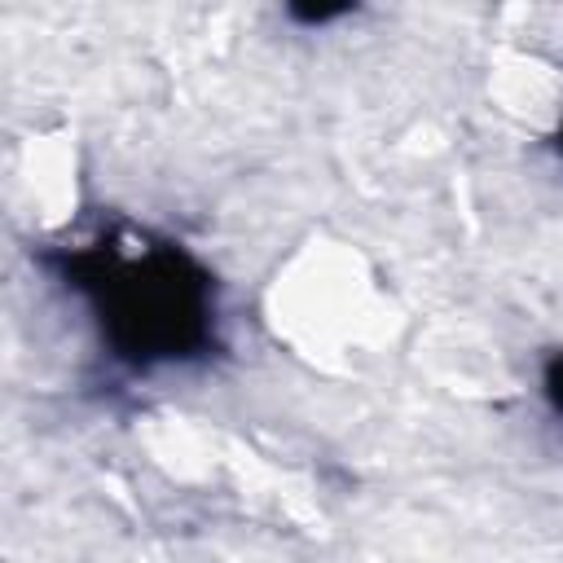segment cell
Returning <instances> with one entry per match:
<instances>
[{"label":"cell","instance_id":"cell-1","mask_svg":"<svg viewBox=\"0 0 563 563\" xmlns=\"http://www.w3.org/2000/svg\"><path fill=\"white\" fill-rule=\"evenodd\" d=\"M31 264L84 321L92 356L114 383L194 374L229 352L224 282L167 229L106 216L40 242Z\"/></svg>","mask_w":563,"mask_h":563},{"label":"cell","instance_id":"cell-2","mask_svg":"<svg viewBox=\"0 0 563 563\" xmlns=\"http://www.w3.org/2000/svg\"><path fill=\"white\" fill-rule=\"evenodd\" d=\"M277 4H282V22L303 35L339 31L365 13V0H277Z\"/></svg>","mask_w":563,"mask_h":563},{"label":"cell","instance_id":"cell-3","mask_svg":"<svg viewBox=\"0 0 563 563\" xmlns=\"http://www.w3.org/2000/svg\"><path fill=\"white\" fill-rule=\"evenodd\" d=\"M537 405H541L545 422L563 435V343H554L537 356Z\"/></svg>","mask_w":563,"mask_h":563},{"label":"cell","instance_id":"cell-4","mask_svg":"<svg viewBox=\"0 0 563 563\" xmlns=\"http://www.w3.org/2000/svg\"><path fill=\"white\" fill-rule=\"evenodd\" d=\"M545 150H550V158H554V167L563 172V114L554 119V128L545 132Z\"/></svg>","mask_w":563,"mask_h":563}]
</instances>
